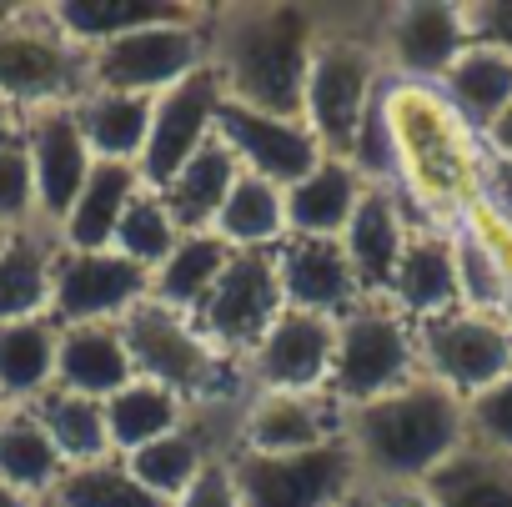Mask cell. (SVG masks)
<instances>
[{"label": "cell", "instance_id": "277c9868", "mask_svg": "<svg viewBox=\"0 0 512 507\" xmlns=\"http://www.w3.org/2000/svg\"><path fill=\"white\" fill-rule=\"evenodd\" d=\"M121 337L136 377L176 392L191 412H236L251 392L241 362L211 347V337L191 322V312L161 307L156 297H146L121 317Z\"/></svg>", "mask_w": 512, "mask_h": 507}, {"label": "cell", "instance_id": "6da1fadb", "mask_svg": "<svg viewBox=\"0 0 512 507\" xmlns=\"http://www.w3.org/2000/svg\"><path fill=\"white\" fill-rule=\"evenodd\" d=\"M327 6H211V71L226 101L302 116V86Z\"/></svg>", "mask_w": 512, "mask_h": 507}, {"label": "cell", "instance_id": "484cf974", "mask_svg": "<svg viewBox=\"0 0 512 507\" xmlns=\"http://www.w3.org/2000/svg\"><path fill=\"white\" fill-rule=\"evenodd\" d=\"M51 272H56V236L41 226L11 231V241L0 246V327L51 317Z\"/></svg>", "mask_w": 512, "mask_h": 507}, {"label": "cell", "instance_id": "836d02e7", "mask_svg": "<svg viewBox=\"0 0 512 507\" xmlns=\"http://www.w3.org/2000/svg\"><path fill=\"white\" fill-rule=\"evenodd\" d=\"M31 412L41 417V427L56 442V452L66 457V467H91V462L116 457L111 452V437H106V407L96 397L51 387V392H41L31 402Z\"/></svg>", "mask_w": 512, "mask_h": 507}, {"label": "cell", "instance_id": "ee69618b", "mask_svg": "<svg viewBox=\"0 0 512 507\" xmlns=\"http://www.w3.org/2000/svg\"><path fill=\"white\" fill-rule=\"evenodd\" d=\"M377 497H382V507H437L422 487H377Z\"/></svg>", "mask_w": 512, "mask_h": 507}, {"label": "cell", "instance_id": "9c48e42d", "mask_svg": "<svg viewBox=\"0 0 512 507\" xmlns=\"http://www.w3.org/2000/svg\"><path fill=\"white\" fill-rule=\"evenodd\" d=\"M226 467H231L241 507H337L352 487H362L347 437L312 452H287V457L231 452Z\"/></svg>", "mask_w": 512, "mask_h": 507}, {"label": "cell", "instance_id": "83f0119b", "mask_svg": "<svg viewBox=\"0 0 512 507\" xmlns=\"http://www.w3.org/2000/svg\"><path fill=\"white\" fill-rule=\"evenodd\" d=\"M236 176H241V166H236V156L211 136L166 186H161V201L171 206V216H176V226L181 231H211V221H216V211H221V201L231 196V186H236Z\"/></svg>", "mask_w": 512, "mask_h": 507}, {"label": "cell", "instance_id": "8d00e7d4", "mask_svg": "<svg viewBox=\"0 0 512 507\" xmlns=\"http://www.w3.org/2000/svg\"><path fill=\"white\" fill-rule=\"evenodd\" d=\"M176 241H181V226H176L171 206L161 201V191L141 186V191L131 196V206L121 211V221H116L111 251H121L126 262H136V267H146V272H156Z\"/></svg>", "mask_w": 512, "mask_h": 507}, {"label": "cell", "instance_id": "30bf717a", "mask_svg": "<svg viewBox=\"0 0 512 507\" xmlns=\"http://www.w3.org/2000/svg\"><path fill=\"white\" fill-rule=\"evenodd\" d=\"M472 46L462 0H402L377 6V51L392 81L437 86L452 61Z\"/></svg>", "mask_w": 512, "mask_h": 507}, {"label": "cell", "instance_id": "1f68e13d", "mask_svg": "<svg viewBox=\"0 0 512 507\" xmlns=\"http://www.w3.org/2000/svg\"><path fill=\"white\" fill-rule=\"evenodd\" d=\"M76 121L81 136L91 146L96 161H141L146 146V126H151V101L146 96H126V91H86L76 101Z\"/></svg>", "mask_w": 512, "mask_h": 507}, {"label": "cell", "instance_id": "9a60e30c", "mask_svg": "<svg viewBox=\"0 0 512 507\" xmlns=\"http://www.w3.org/2000/svg\"><path fill=\"white\" fill-rule=\"evenodd\" d=\"M337 352V317L317 312H282L262 342L241 357V377L251 392H322L332 377Z\"/></svg>", "mask_w": 512, "mask_h": 507}, {"label": "cell", "instance_id": "7402d4cb", "mask_svg": "<svg viewBox=\"0 0 512 507\" xmlns=\"http://www.w3.org/2000/svg\"><path fill=\"white\" fill-rule=\"evenodd\" d=\"M141 186L146 181H141V171L131 161H96L86 186H81V196L71 201V211L51 231L56 246H66V251H111L116 221H121V211L131 206V196Z\"/></svg>", "mask_w": 512, "mask_h": 507}, {"label": "cell", "instance_id": "2e32d148", "mask_svg": "<svg viewBox=\"0 0 512 507\" xmlns=\"http://www.w3.org/2000/svg\"><path fill=\"white\" fill-rule=\"evenodd\" d=\"M216 141L236 156L241 171L262 176V181H272L282 191L297 186L327 156L302 116H267V111H251V106H236V101H221Z\"/></svg>", "mask_w": 512, "mask_h": 507}, {"label": "cell", "instance_id": "bcb514c9", "mask_svg": "<svg viewBox=\"0 0 512 507\" xmlns=\"http://www.w3.org/2000/svg\"><path fill=\"white\" fill-rule=\"evenodd\" d=\"M16 121H21V111H16V106H11L6 96H0V131H11Z\"/></svg>", "mask_w": 512, "mask_h": 507}, {"label": "cell", "instance_id": "d4e9b609", "mask_svg": "<svg viewBox=\"0 0 512 507\" xmlns=\"http://www.w3.org/2000/svg\"><path fill=\"white\" fill-rule=\"evenodd\" d=\"M61 477H66V457L46 437L41 417L31 407H6L0 412V482L41 507V502H51Z\"/></svg>", "mask_w": 512, "mask_h": 507}, {"label": "cell", "instance_id": "8992f818", "mask_svg": "<svg viewBox=\"0 0 512 507\" xmlns=\"http://www.w3.org/2000/svg\"><path fill=\"white\" fill-rule=\"evenodd\" d=\"M412 377H422L412 317H402L387 297H362L347 317H337V352H332L327 392L347 412L407 387Z\"/></svg>", "mask_w": 512, "mask_h": 507}, {"label": "cell", "instance_id": "60d3db41", "mask_svg": "<svg viewBox=\"0 0 512 507\" xmlns=\"http://www.w3.org/2000/svg\"><path fill=\"white\" fill-rule=\"evenodd\" d=\"M171 507H241L226 457H211V462L196 472V482H191V487H186V492H181Z\"/></svg>", "mask_w": 512, "mask_h": 507}, {"label": "cell", "instance_id": "d590c367", "mask_svg": "<svg viewBox=\"0 0 512 507\" xmlns=\"http://www.w3.org/2000/svg\"><path fill=\"white\" fill-rule=\"evenodd\" d=\"M41 507H171V502H161L151 487H141L121 457H106L91 467H66L51 502H41Z\"/></svg>", "mask_w": 512, "mask_h": 507}, {"label": "cell", "instance_id": "5bb4252c", "mask_svg": "<svg viewBox=\"0 0 512 507\" xmlns=\"http://www.w3.org/2000/svg\"><path fill=\"white\" fill-rule=\"evenodd\" d=\"M226 91L221 76L211 66L191 71L186 81H176L171 91H161L151 101V126H146V146H141V181L151 191H161L211 136H216V111H221Z\"/></svg>", "mask_w": 512, "mask_h": 507}, {"label": "cell", "instance_id": "74e56055", "mask_svg": "<svg viewBox=\"0 0 512 507\" xmlns=\"http://www.w3.org/2000/svg\"><path fill=\"white\" fill-rule=\"evenodd\" d=\"M0 226L6 231H31L36 221V171L31 151L21 136V121L11 131H0Z\"/></svg>", "mask_w": 512, "mask_h": 507}, {"label": "cell", "instance_id": "3957f363", "mask_svg": "<svg viewBox=\"0 0 512 507\" xmlns=\"http://www.w3.org/2000/svg\"><path fill=\"white\" fill-rule=\"evenodd\" d=\"M387 86V66L377 51V6H327L322 36L312 46L307 86H302V121L322 141L327 156H347L372 101Z\"/></svg>", "mask_w": 512, "mask_h": 507}, {"label": "cell", "instance_id": "d6a6232c", "mask_svg": "<svg viewBox=\"0 0 512 507\" xmlns=\"http://www.w3.org/2000/svg\"><path fill=\"white\" fill-rule=\"evenodd\" d=\"M211 231L231 246V251H272L287 236V211H282V186L241 171L231 196L221 201Z\"/></svg>", "mask_w": 512, "mask_h": 507}, {"label": "cell", "instance_id": "ffe728a7", "mask_svg": "<svg viewBox=\"0 0 512 507\" xmlns=\"http://www.w3.org/2000/svg\"><path fill=\"white\" fill-rule=\"evenodd\" d=\"M412 231V211L392 186H367L352 221L342 226V251L352 262V277L362 287V297H387L397 257H402V241Z\"/></svg>", "mask_w": 512, "mask_h": 507}, {"label": "cell", "instance_id": "4316f807", "mask_svg": "<svg viewBox=\"0 0 512 507\" xmlns=\"http://www.w3.org/2000/svg\"><path fill=\"white\" fill-rule=\"evenodd\" d=\"M56 342L61 327L51 317H26L0 327V402L31 407L41 392L56 387Z\"/></svg>", "mask_w": 512, "mask_h": 507}, {"label": "cell", "instance_id": "681fc988", "mask_svg": "<svg viewBox=\"0 0 512 507\" xmlns=\"http://www.w3.org/2000/svg\"><path fill=\"white\" fill-rule=\"evenodd\" d=\"M0 412H6V402H0Z\"/></svg>", "mask_w": 512, "mask_h": 507}, {"label": "cell", "instance_id": "5b68a950", "mask_svg": "<svg viewBox=\"0 0 512 507\" xmlns=\"http://www.w3.org/2000/svg\"><path fill=\"white\" fill-rule=\"evenodd\" d=\"M86 91V51L56 26L51 6H0V96L16 111H41L76 106Z\"/></svg>", "mask_w": 512, "mask_h": 507}, {"label": "cell", "instance_id": "7bdbcfd3", "mask_svg": "<svg viewBox=\"0 0 512 507\" xmlns=\"http://www.w3.org/2000/svg\"><path fill=\"white\" fill-rule=\"evenodd\" d=\"M477 146H482L487 156H502V161H512V106H507V111H502V116H497V121H492V126L477 136Z\"/></svg>", "mask_w": 512, "mask_h": 507}, {"label": "cell", "instance_id": "ac0fdd59", "mask_svg": "<svg viewBox=\"0 0 512 507\" xmlns=\"http://www.w3.org/2000/svg\"><path fill=\"white\" fill-rule=\"evenodd\" d=\"M272 257H277L282 302L292 312L347 317L362 302V287L352 277V262L337 236H282L272 246Z\"/></svg>", "mask_w": 512, "mask_h": 507}, {"label": "cell", "instance_id": "603a6c76", "mask_svg": "<svg viewBox=\"0 0 512 507\" xmlns=\"http://www.w3.org/2000/svg\"><path fill=\"white\" fill-rule=\"evenodd\" d=\"M362 191H367V181L357 176V166L347 156H322L297 186L282 191L287 236H342Z\"/></svg>", "mask_w": 512, "mask_h": 507}, {"label": "cell", "instance_id": "7dc6e473", "mask_svg": "<svg viewBox=\"0 0 512 507\" xmlns=\"http://www.w3.org/2000/svg\"><path fill=\"white\" fill-rule=\"evenodd\" d=\"M0 507H36V502H26L21 492H11L6 482H0Z\"/></svg>", "mask_w": 512, "mask_h": 507}, {"label": "cell", "instance_id": "f546056e", "mask_svg": "<svg viewBox=\"0 0 512 507\" xmlns=\"http://www.w3.org/2000/svg\"><path fill=\"white\" fill-rule=\"evenodd\" d=\"M46 6L81 51H96L116 36H131V31H146V26H161L191 11V6H176V0H46Z\"/></svg>", "mask_w": 512, "mask_h": 507}, {"label": "cell", "instance_id": "52a82bcc", "mask_svg": "<svg viewBox=\"0 0 512 507\" xmlns=\"http://www.w3.org/2000/svg\"><path fill=\"white\" fill-rule=\"evenodd\" d=\"M91 91H126L156 101L191 71L211 66V6H191L176 21L116 36L96 51H86Z\"/></svg>", "mask_w": 512, "mask_h": 507}, {"label": "cell", "instance_id": "f1b7e54d", "mask_svg": "<svg viewBox=\"0 0 512 507\" xmlns=\"http://www.w3.org/2000/svg\"><path fill=\"white\" fill-rule=\"evenodd\" d=\"M101 407H106V437H111L116 457H126V452H136V447H146V442H156V437H166V432L191 422V407L176 392H166V387H156L146 377H131Z\"/></svg>", "mask_w": 512, "mask_h": 507}, {"label": "cell", "instance_id": "b9f144b4", "mask_svg": "<svg viewBox=\"0 0 512 507\" xmlns=\"http://www.w3.org/2000/svg\"><path fill=\"white\" fill-rule=\"evenodd\" d=\"M477 201H482L487 211H497V216L512 221V161L482 151V166H477Z\"/></svg>", "mask_w": 512, "mask_h": 507}, {"label": "cell", "instance_id": "ba28073f", "mask_svg": "<svg viewBox=\"0 0 512 507\" xmlns=\"http://www.w3.org/2000/svg\"><path fill=\"white\" fill-rule=\"evenodd\" d=\"M417 362L422 377L442 382L467 402L512 372V317H492L472 307L427 317L417 322Z\"/></svg>", "mask_w": 512, "mask_h": 507}, {"label": "cell", "instance_id": "44dd1931", "mask_svg": "<svg viewBox=\"0 0 512 507\" xmlns=\"http://www.w3.org/2000/svg\"><path fill=\"white\" fill-rule=\"evenodd\" d=\"M131 377H136V367H131L121 322H76V327H61V342H56V387L106 402Z\"/></svg>", "mask_w": 512, "mask_h": 507}, {"label": "cell", "instance_id": "f6af8a7d", "mask_svg": "<svg viewBox=\"0 0 512 507\" xmlns=\"http://www.w3.org/2000/svg\"><path fill=\"white\" fill-rule=\"evenodd\" d=\"M337 507H382V497H377V487H367V482H362V487H352Z\"/></svg>", "mask_w": 512, "mask_h": 507}, {"label": "cell", "instance_id": "ab89813d", "mask_svg": "<svg viewBox=\"0 0 512 507\" xmlns=\"http://www.w3.org/2000/svg\"><path fill=\"white\" fill-rule=\"evenodd\" d=\"M462 6H467L472 41L512 56V0H462Z\"/></svg>", "mask_w": 512, "mask_h": 507}, {"label": "cell", "instance_id": "8fae6325", "mask_svg": "<svg viewBox=\"0 0 512 507\" xmlns=\"http://www.w3.org/2000/svg\"><path fill=\"white\" fill-rule=\"evenodd\" d=\"M282 312H287V302H282V282H277V257H272V251H231L226 272L201 297L191 322L211 337V347H221L226 357L241 362Z\"/></svg>", "mask_w": 512, "mask_h": 507}, {"label": "cell", "instance_id": "cb8c5ba5", "mask_svg": "<svg viewBox=\"0 0 512 507\" xmlns=\"http://www.w3.org/2000/svg\"><path fill=\"white\" fill-rule=\"evenodd\" d=\"M432 91L447 101V111H452L472 136H482V131L512 106V56H502V51L472 41Z\"/></svg>", "mask_w": 512, "mask_h": 507}, {"label": "cell", "instance_id": "4fadbf2b", "mask_svg": "<svg viewBox=\"0 0 512 507\" xmlns=\"http://www.w3.org/2000/svg\"><path fill=\"white\" fill-rule=\"evenodd\" d=\"M342 432H347V407L327 387L322 392H246L236 412L231 452L287 457V452L342 442Z\"/></svg>", "mask_w": 512, "mask_h": 507}, {"label": "cell", "instance_id": "f35d334b", "mask_svg": "<svg viewBox=\"0 0 512 507\" xmlns=\"http://www.w3.org/2000/svg\"><path fill=\"white\" fill-rule=\"evenodd\" d=\"M467 442L512 462V372L487 392L467 397Z\"/></svg>", "mask_w": 512, "mask_h": 507}, {"label": "cell", "instance_id": "7a4b0ae2", "mask_svg": "<svg viewBox=\"0 0 512 507\" xmlns=\"http://www.w3.org/2000/svg\"><path fill=\"white\" fill-rule=\"evenodd\" d=\"M347 447L367 487H422L452 452L467 447V402L432 377L347 412Z\"/></svg>", "mask_w": 512, "mask_h": 507}, {"label": "cell", "instance_id": "d6986e66", "mask_svg": "<svg viewBox=\"0 0 512 507\" xmlns=\"http://www.w3.org/2000/svg\"><path fill=\"white\" fill-rule=\"evenodd\" d=\"M387 302L412 322H427V317L462 307L452 226L412 221V231L402 241V257H397V272H392V287H387Z\"/></svg>", "mask_w": 512, "mask_h": 507}, {"label": "cell", "instance_id": "e0dca14e", "mask_svg": "<svg viewBox=\"0 0 512 507\" xmlns=\"http://www.w3.org/2000/svg\"><path fill=\"white\" fill-rule=\"evenodd\" d=\"M21 136H26L31 171H36V221H41V231H56L61 216L71 211V201L81 196L96 156L81 136L76 106L21 111Z\"/></svg>", "mask_w": 512, "mask_h": 507}, {"label": "cell", "instance_id": "7c38bea8", "mask_svg": "<svg viewBox=\"0 0 512 507\" xmlns=\"http://www.w3.org/2000/svg\"><path fill=\"white\" fill-rule=\"evenodd\" d=\"M151 297V272L126 262L121 251H66L56 246L51 272V322H121Z\"/></svg>", "mask_w": 512, "mask_h": 507}, {"label": "cell", "instance_id": "e575fe53", "mask_svg": "<svg viewBox=\"0 0 512 507\" xmlns=\"http://www.w3.org/2000/svg\"><path fill=\"white\" fill-rule=\"evenodd\" d=\"M422 492L437 507H512V462L467 442L422 482Z\"/></svg>", "mask_w": 512, "mask_h": 507}, {"label": "cell", "instance_id": "4dcf8cb0", "mask_svg": "<svg viewBox=\"0 0 512 507\" xmlns=\"http://www.w3.org/2000/svg\"><path fill=\"white\" fill-rule=\"evenodd\" d=\"M231 262V246L216 231H181V241L166 251V262L151 272V297L176 312H196L201 297L216 287V277Z\"/></svg>", "mask_w": 512, "mask_h": 507}, {"label": "cell", "instance_id": "c3c4849f", "mask_svg": "<svg viewBox=\"0 0 512 507\" xmlns=\"http://www.w3.org/2000/svg\"><path fill=\"white\" fill-rule=\"evenodd\" d=\"M6 241H11V231H6V226H0V246H6Z\"/></svg>", "mask_w": 512, "mask_h": 507}]
</instances>
